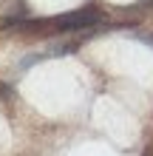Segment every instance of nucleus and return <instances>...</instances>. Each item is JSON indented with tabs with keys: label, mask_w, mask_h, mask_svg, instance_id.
<instances>
[{
	"label": "nucleus",
	"mask_w": 153,
	"mask_h": 156,
	"mask_svg": "<svg viewBox=\"0 0 153 156\" xmlns=\"http://www.w3.org/2000/svg\"><path fill=\"white\" fill-rule=\"evenodd\" d=\"M102 20L99 9H77V12H68V14H60L54 17V20H48V26L54 31H82V29H91V26H96Z\"/></svg>",
	"instance_id": "1"
},
{
	"label": "nucleus",
	"mask_w": 153,
	"mask_h": 156,
	"mask_svg": "<svg viewBox=\"0 0 153 156\" xmlns=\"http://www.w3.org/2000/svg\"><path fill=\"white\" fill-rule=\"evenodd\" d=\"M145 156H150V153H145Z\"/></svg>",
	"instance_id": "2"
}]
</instances>
